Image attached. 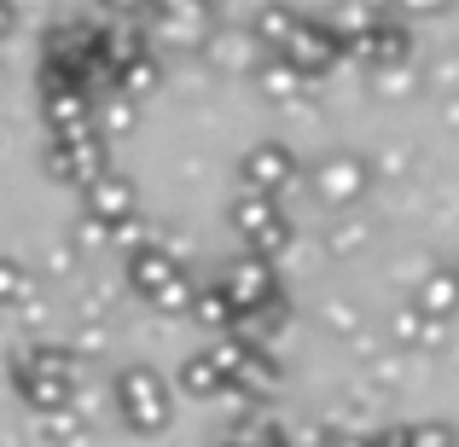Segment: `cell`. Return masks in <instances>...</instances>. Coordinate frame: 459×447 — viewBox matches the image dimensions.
Wrapping results in <instances>:
<instances>
[{"label": "cell", "mask_w": 459, "mask_h": 447, "mask_svg": "<svg viewBox=\"0 0 459 447\" xmlns=\"http://www.w3.org/2000/svg\"><path fill=\"white\" fill-rule=\"evenodd\" d=\"M297 18H303L297 6H285V0H268V6H262L256 18H250V41H256V47H268V53H280V47H285V35L297 30Z\"/></svg>", "instance_id": "cell-16"}, {"label": "cell", "mask_w": 459, "mask_h": 447, "mask_svg": "<svg viewBox=\"0 0 459 447\" xmlns=\"http://www.w3.org/2000/svg\"><path fill=\"white\" fill-rule=\"evenodd\" d=\"M303 180V163L285 140H262L238 157V192H256V198H285V192Z\"/></svg>", "instance_id": "cell-4"}, {"label": "cell", "mask_w": 459, "mask_h": 447, "mask_svg": "<svg viewBox=\"0 0 459 447\" xmlns=\"http://www.w3.org/2000/svg\"><path fill=\"white\" fill-rule=\"evenodd\" d=\"M367 238H372V227L367 221H337V233H332V250H337V256H343V250H355V245H367Z\"/></svg>", "instance_id": "cell-27"}, {"label": "cell", "mask_w": 459, "mask_h": 447, "mask_svg": "<svg viewBox=\"0 0 459 447\" xmlns=\"http://www.w3.org/2000/svg\"><path fill=\"white\" fill-rule=\"evenodd\" d=\"M395 442H402V447H459V436L448 425H437V418H430V425H413L407 436H395Z\"/></svg>", "instance_id": "cell-25"}, {"label": "cell", "mask_w": 459, "mask_h": 447, "mask_svg": "<svg viewBox=\"0 0 459 447\" xmlns=\"http://www.w3.org/2000/svg\"><path fill=\"white\" fill-rule=\"evenodd\" d=\"M0 76H6V70H0Z\"/></svg>", "instance_id": "cell-33"}, {"label": "cell", "mask_w": 459, "mask_h": 447, "mask_svg": "<svg viewBox=\"0 0 459 447\" xmlns=\"http://www.w3.org/2000/svg\"><path fill=\"white\" fill-rule=\"evenodd\" d=\"M105 18H134V12H146V0H100Z\"/></svg>", "instance_id": "cell-29"}, {"label": "cell", "mask_w": 459, "mask_h": 447, "mask_svg": "<svg viewBox=\"0 0 459 447\" xmlns=\"http://www.w3.org/2000/svg\"><path fill=\"white\" fill-rule=\"evenodd\" d=\"M221 291H227V302H233L238 314H250L256 302H268L273 291H280V279H273V262H262V256H238L233 268L221 273Z\"/></svg>", "instance_id": "cell-11"}, {"label": "cell", "mask_w": 459, "mask_h": 447, "mask_svg": "<svg viewBox=\"0 0 459 447\" xmlns=\"http://www.w3.org/2000/svg\"><path fill=\"white\" fill-rule=\"evenodd\" d=\"M343 58H355L367 76H378V70H402L407 58H413V30H407L402 18H390L384 12L378 23H367V30H355L343 41Z\"/></svg>", "instance_id": "cell-3"}, {"label": "cell", "mask_w": 459, "mask_h": 447, "mask_svg": "<svg viewBox=\"0 0 459 447\" xmlns=\"http://www.w3.org/2000/svg\"><path fill=\"white\" fill-rule=\"evenodd\" d=\"M186 314H192L198 325H210V331H238V308L227 302V291H221V285H215V291H198Z\"/></svg>", "instance_id": "cell-18"}, {"label": "cell", "mask_w": 459, "mask_h": 447, "mask_svg": "<svg viewBox=\"0 0 459 447\" xmlns=\"http://www.w3.org/2000/svg\"><path fill=\"white\" fill-rule=\"evenodd\" d=\"M308 186H314V198H320L325 210H355V203L367 198V186H372V157H360V151L320 157L314 175H308Z\"/></svg>", "instance_id": "cell-6"}, {"label": "cell", "mask_w": 459, "mask_h": 447, "mask_svg": "<svg viewBox=\"0 0 459 447\" xmlns=\"http://www.w3.org/2000/svg\"><path fill=\"white\" fill-rule=\"evenodd\" d=\"M413 308L448 325L454 314H459V273H454V268H430L425 279H419V297H413Z\"/></svg>", "instance_id": "cell-15"}, {"label": "cell", "mask_w": 459, "mask_h": 447, "mask_svg": "<svg viewBox=\"0 0 459 447\" xmlns=\"http://www.w3.org/2000/svg\"><path fill=\"white\" fill-rule=\"evenodd\" d=\"M157 12H215V0H146Z\"/></svg>", "instance_id": "cell-28"}, {"label": "cell", "mask_w": 459, "mask_h": 447, "mask_svg": "<svg viewBox=\"0 0 459 447\" xmlns=\"http://www.w3.org/2000/svg\"><path fill=\"white\" fill-rule=\"evenodd\" d=\"M117 76V93L123 99H146V93H157V82H163V58L152 53V47H134V53H123L111 64Z\"/></svg>", "instance_id": "cell-13"}, {"label": "cell", "mask_w": 459, "mask_h": 447, "mask_svg": "<svg viewBox=\"0 0 459 447\" xmlns=\"http://www.w3.org/2000/svg\"><path fill=\"white\" fill-rule=\"evenodd\" d=\"M390 331L402 337V343H437V337H442V320H430V314H419L413 302H407V308H395Z\"/></svg>", "instance_id": "cell-20"}, {"label": "cell", "mask_w": 459, "mask_h": 447, "mask_svg": "<svg viewBox=\"0 0 459 447\" xmlns=\"http://www.w3.org/2000/svg\"><path fill=\"white\" fill-rule=\"evenodd\" d=\"M372 93H378V99H407V93H419V76L413 70H378V76H372Z\"/></svg>", "instance_id": "cell-22"}, {"label": "cell", "mask_w": 459, "mask_h": 447, "mask_svg": "<svg viewBox=\"0 0 459 447\" xmlns=\"http://www.w3.org/2000/svg\"><path fill=\"white\" fill-rule=\"evenodd\" d=\"M437 82H459V58H442V64H437Z\"/></svg>", "instance_id": "cell-31"}, {"label": "cell", "mask_w": 459, "mask_h": 447, "mask_svg": "<svg viewBox=\"0 0 459 447\" xmlns=\"http://www.w3.org/2000/svg\"><path fill=\"white\" fill-rule=\"evenodd\" d=\"M175 273H180V262L169 256L163 245H146V250H134V256L123 262V279H128V291H134V297H146V302H152L157 291H163V285L175 279Z\"/></svg>", "instance_id": "cell-12"}, {"label": "cell", "mask_w": 459, "mask_h": 447, "mask_svg": "<svg viewBox=\"0 0 459 447\" xmlns=\"http://www.w3.org/2000/svg\"><path fill=\"white\" fill-rule=\"evenodd\" d=\"M18 30V0H0V41Z\"/></svg>", "instance_id": "cell-30"}, {"label": "cell", "mask_w": 459, "mask_h": 447, "mask_svg": "<svg viewBox=\"0 0 459 447\" xmlns=\"http://www.w3.org/2000/svg\"><path fill=\"white\" fill-rule=\"evenodd\" d=\"M210 23L215 12H157V41L175 53H198V47H210Z\"/></svg>", "instance_id": "cell-14"}, {"label": "cell", "mask_w": 459, "mask_h": 447, "mask_svg": "<svg viewBox=\"0 0 459 447\" xmlns=\"http://www.w3.org/2000/svg\"><path fill=\"white\" fill-rule=\"evenodd\" d=\"M454 273H459V262H454Z\"/></svg>", "instance_id": "cell-32"}, {"label": "cell", "mask_w": 459, "mask_h": 447, "mask_svg": "<svg viewBox=\"0 0 459 447\" xmlns=\"http://www.w3.org/2000/svg\"><path fill=\"white\" fill-rule=\"evenodd\" d=\"M82 215H88V221H100V227L134 215V180H128L123 168H105V175H93L88 186H82Z\"/></svg>", "instance_id": "cell-9"}, {"label": "cell", "mask_w": 459, "mask_h": 447, "mask_svg": "<svg viewBox=\"0 0 459 447\" xmlns=\"http://www.w3.org/2000/svg\"><path fill=\"white\" fill-rule=\"evenodd\" d=\"M180 390H186V395H221V372H215L210 348H204V355H192L186 366H180Z\"/></svg>", "instance_id": "cell-21"}, {"label": "cell", "mask_w": 459, "mask_h": 447, "mask_svg": "<svg viewBox=\"0 0 459 447\" xmlns=\"http://www.w3.org/2000/svg\"><path fill=\"white\" fill-rule=\"evenodd\" d=\"M105 245H111L117 256H134V250L157 245V233H152V221H146V215H123V221H111V227H105Z\"/></svg>", "instance_id": "cell-19"}, {"label": "cell", "mask_w": 459, "mask_h": 447, "mask_svg": "<svg viewBox=\"0 0 459 447\" xmlns=\"http://www.w3.org/2000/svg\"><path fill=\"white\" fill-rule=\"evenodd\" d=\"M70 348H30V355L18 360V390L30 407H41V413H58V407H70Z\"/></svg>", "instance_id": "cell-5"}, {"label": "cell", "mask_w": 459, "mask_h": 447, "mask_svg": "<svg viewBox=\"0 0 459 447\" xmlns=\"http://www.w3.org/2000/svg\"><path fill=\"white\" fill-rule=\"evenodd\" d=\"M192 297H198V291H192V279H186V273H175V279H169L163 291L152 297V308H163V314H186V308H192Z\"/></svg>", "instance_id": "cell-23"}, {"label": "cell", "mask_w": 459, "mask_h": 447, "mask_svg": "<svg viewBox=\"0 0 459 447\" xmlns=\"http://www.w3.org/2000/svg\"><path fill=\"white\" fill-rule=\"evenodd\" d=\"M23 285H30V268L18 256H0V308H12L23 297Z\"/></svg>", "instance_id": "cell-24"}, {"label": "cell", "mask_w": 459, "mask_h": 447, "mask_svg": "<svg viewBox=\"0 0 459 447\" xmlns=\"http://www.w3.org/2000/svg\"><path fill=\"white\" fill-rule=\"evenodd\" d=\"M41 123L53 128V140H65V134H88L93 128V93H82V88H41Z\"/></svg>", "instance_id": "cell-10"}, {"label": "cell", "mask_w": 459, "mask_h": 447, "mask_svg": "<svg viewBox=\"0 0 459 447\" xmlns=\"http://www.w3.org/2000/svg\"><path fill=\"white\" fill-rule=\"evenodd\" d=\"M390 18H402V23H413V18H442V12H454V0H390Z\"/></svg>", "instance_id": "cell-26"}, {"label": "cell", "mask_w": 459, "mask_h": 447, "mask_svg": "<svg viewBox=\"0 0 459 447\" xmlns=\"http://www.w3.org/2000/svg\"><path fill=\"white\" fill-rule=\"evenodd\" d=\"M233 233L245 238L250 256L280 262L285 250H291L297 227H291V215L280 210V198H256V192H238V198H233Z\"/></svg>", "instance_id": "cell-1"}, {"label": "cell", "mask_w": 459, "mask_h": 447, "mask_svg": "<svg viewBox=\"0 0 459 447\" xmlns=\"http://www.w3.org/2000/svg\"><path fill=\"white\" fill-rule=\"evenodd\" d=\"M256 88H262V93H268V99H273V105H291V99H297V93H303V88H308V82H303V76H297V70H291V64H285V58H280V53H273V58H262V64H256Z\"/></svg>", "instance_id": "cell-17"}, {"label": "cell", "mask_w": 459, "mask_h": 447, "mask_svg": "<svg viewBox=\"0 0 459 447\" xmlns=\"http://www.w3.org/2000/svg\"><path fill=\"white\" fill-rule=\"evenodd\" d=\"M280 58H285V64H291L303 82H320V76H332V70L343 64V35H337L325 18H297V30L285 35Z\"/></svg>", "instance_id": "cell-2"}, {"label": "cell", "mask_w": 459, "mask_h": 447, "mask_svg": "<svg viewBox=\"0 0 459 447\" xmlns=\"http://www.w3.org/2000/svg\"><path fill=\"white\" fill-rule=\"evenodd\" d=\"M117 395H123V418L140 430V436H157V430L169 425V413H175L169 383L157 378L152 366H128L123 378H117Z\"/></svg>", "instance_id": "cell-8"}, {"label": "cell", "mask_w": 459, "mask_h": 447, "mask_svg": "<svg viewBox=\"0 0 459 447\" xmlns=\"http://www.w3.org/2000/svg\"><path fill=\"white\" fill-rule=\"evenodd\" d=\"M41 163H47V175L53 180H65V186H88L93 175H105L111 168V146H105V134H65V140H47V151H41Z\"/></svg>", "instance_id": "cell-7"}]
</instances>
